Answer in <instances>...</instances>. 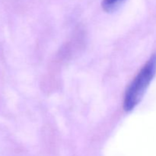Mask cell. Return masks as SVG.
Masks as SVG:
<instances>
[{"label": "cell", "instance_id": "obj_1", "mask_svg": "<svg viewBox=\"0 0 156 156\" xmlns=\"http://www.w3.org/2000/svg\"><path fill=\"white\" fill-rule=\"evenodd\" d=\"M156 74V53L152 55L129 83L123 97V109L127 112L135 109L143 99Z\"/></svg>", "mask_w": 156, "mask_h": 156}, {"label": "cell", "instance_id": "obj_2", "mask_svg": "<svg viewBox=\"0 0 156 156\" xmlns=\"http://www.w3.org/2000/svg\"><path fill=\"white\" fill-rule=\"evenodd\" d=\"M123 0H103L102 1V8L106 12H112Z\"/></svg>", "mask_w": 156, "mask_h": 156}]
</instances>
